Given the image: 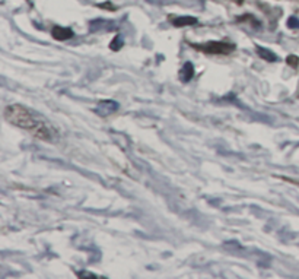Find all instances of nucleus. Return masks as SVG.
<instances>
[{
  "label": "nucleus",
  "mask_w": 299,
  "mask_h": 279,
  "mask_svg": "<svg viewBox=\"0 0 299 279\" xmlns=\"http://www.w3.org/2000/svg\"><path fill=\"white\" fill-rule=\"evenodd\" d=\"M4 117L12 124L18 126L21 129H25L41 139L50 140L54 135V129L48 124V121L44 120V117L38 116L37 113H34L32 110H29L23 105L15 104V105L6 107Z\"/></svg>",
  "instance_id": "obj_1"
},
{
  "label": "nucleus",
  "mask_w": 299,
  "mask_h": 279,
  "mask_svg": "<svg viewBox=\"0 0 299 279\" xmlns=\"http://www.w3.org/2000/svg\"><path fill=\"white\" fill-rule=\"evenodd\" d=\"M194 47H197V50H203L206 53H213V54H226L235 48L232 44H226V43H220V41H213V43L194 46Z\"/></svg>",
  "instance_id": "obj_2"
},
{
  "label": "nucleus",
  "mask_w": 299,
  "mask_h": 279,
  "mask_svg": "<svg viewBox=\"0 0 299 279\" xmlns=\"http://www.w3.org/2000/svg\"><path fill=\"white\" fill-rule=\"evenodd\" d=\"M118 102L112 101V99H107V101H101L100 104L95 107V114H98L101 117H107L111 116L112 113H115L118 110Z\"/></svg>",
  "instance_id": "obj_3"
},
{
  "label": "nucleus",
  "mask_w": 299,
  "mask_h": 279,
  "mask_svg": "<svg viewBox=\"0 0 299 279\" xmlns=\"http://www.w3.org/2000/svg\"><path fill=\"white\" fill-rule=\"evenodd\" d=\"M51 34H53V37H54L56 40H60V41L69 40V38H72V37L75 35L70 28H64V26H54L53 31H51Z\"/></svg>",
  "instance_id": "obj_4"
},
{
  "label": "nucleus",
  "mask_w": 299,
  "mask_h": 279,
  "mask_svg": "<svg viewBox=\"0 0 299 279\" xmlns=\"http://www.w3.org/2000/svg\"><path fill=\"white\" fill-rule=\"evenodd\" d=\"M193 76H194V66H193V63L187 62L183 66V69L180 70V79H181V82H190L193 79Z\"/></svg>",
  "instance_id": "obj_5"
},
{
  "label": "nucleus",
  "mask_w": 299,
  "mask_h": 279,
  "mask_svg": "<svg viewBox=\"0 0 299 279\" xmlns=\"http://www.w3.org/2000/svg\"><path fill=\"white\" fill-rule=\"evenodd\" d=\"M172 23L175 26H190V25H196L197 19L194 16H180V18H175Z\"/></svg>",
  "instance_id": "obj_6"
},
{
  "label": "nucleus",
  "mask_w": 299,
  "mask_h": 279,
  "mask_svg": "<svg viewBox=\"0 0 299 279\" xmlns=\"http://www.w3.org/2000/svg\"><path fill=\"white\" fill-rule=\"evenodd\" d=\"M257 54L263 60H267V62H276L278 60V56L273 51H270L269 48H264V47H257Z\"/></svg>",
  "instance_id": "obj_7"
},
{
  "label": "nucleus",
  "mask_w": 299,
  "mask_h": 279,
  "mask_svg": "<svg viewBox=\"0 0 299 279\" xmlns=\"http://www.w3.org/2000/svg\"><path fill=\"white\" fill-rule=\"evenodd\" d=\"M123 46H124V38H123V35H117V37H114L112 41L109 43V48H111L112 51H117V50L123 48Z\"/></svg>",
  "instance_id": "obj_8"
},
{
  "label": "nucleus",
  "mask_w": 299,
  "mask_h": 279,
  "mask_svg": "<svg viewBox=\"0 0 299 279\" xmlns=\"http://www.w3.org/2000/svg\"><path fill=\"white\" fill-rule=\"evenodd\" d=\"M288 26L292 28V29H299V19L297 16H291L288 19Z\"/></svg>",
  "instance_id": "obj_9"
},
{
  "label": "nucleus",
  "mask_w": 299,
  "mask_h": 279,
  "mask_svg": "<svg viewBox=\"0 0 299 279\" xmlns=\"http://www.w3.org/2000/svg\"><path fill=\"white\" fill-rule=\"evenodd\" d=\"M288 63L297 66V65H298V57H295V56H289V57H288Z\"/></svg>",
  "instance_id": "obj_10"
},
{
  "label": "nucleus",
  "mask_w": 299,
  "mask_h": 279,
  "mask_svg": "<svg viewBox=\"0 0 299 279\" xmlns=\"http://www.w3.org/2000/svg\"><path fill=\"white\" fill-rule=\"evenodd\" d=\"M78 277H91V278H97L94 274H88V272H78Z\"/></svg>",
  "instance_id": "obj_11"
}]
</instances>
